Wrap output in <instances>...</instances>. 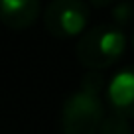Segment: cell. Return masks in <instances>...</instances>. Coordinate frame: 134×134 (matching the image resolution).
<instances>
[{
	"instance_id": "6da1fadb",
	"label": "cell",
	"mask_w": 134,
	"mask_h": 134,
	"mask_svg": "<svg viewBox=\"0 0 134 134\" xmlns=\"http://www.w3.org/2000/svg\"><path fill=\"white\" fill-rule=\"evenodd\" d=\"M126 49V36L116 24H100L87 30L77 43V59L91 71L107 69L122 57Z\"/></svg>"
},
{
	"instance_id": "7a4b0ae2",
	"label": "cell",
	"mask_w": 134,
	"mask_h": 134,
	"mask_svg": "<svg viewBox=\"0 0 134 134\" xmlns=\"http://www.w3.org/2000/svg\"><path fill=\"white\" fill-rule=\"evenodd\" d=\"M105 120V105L99 95L79 91L67 95L59 113V128L63 134H99Z\"/></svg>"
},
{
	"instance_id": "3957f363",
	"label": "cell",
	"mask_w": 134,
	"mask_h": 134,
	"mask_svg": "<svg viewBox=\"0 0 134 134\" xmlns=\"http://www.w3.org/2000/svg\"><path fill=\"white\" fill-rule=\"evenodd\" d=\"M91 8L85 0H51L43 12V26L53 38L79 36L89 24Z\"/></svg>"
},
{
	"instance_id": "277c9868",
	"label": "cell",
	"mask_w": 134,
	"mask_h": 134,
	"mask_svg": "<svg viewBox=\"0 0 134 134\" xmlns=\"http://www.w3.org/2000/svg\"><path fill=\"white\" fill-rule=\"evenodd\" d=\"M107 99L113 109L126 118H134V65L116 73L107 85Z\"/></svg>"
},
{
	"instance_id": "5b68a950",
	"label": "cell",
	"mask_w": 134,
	"mask_h": 134,
	"mask_svg": "<svg viewBox=\"0 0 134 134\" xmlns=\"http://www.w3.org/2000/svg\"><path fill=\"white\" fill-rule=\"evenodd\" d=\"M42 12L40 0H0V20L10 30H26Z\"/></svg>"
},
{
	"instance_id": "8992f818",
	"label": "cell",
	"mask_w": 134,
	"mask_h": 134,
	"mask_svg": "<svg viewBox=\"0 0 134 134\" xmlns=\"http://www.w3.org/2000/svg\"><path fill=\"white\" fill-rule=\"evenodd\" d=\"M99 134H132V128H130L126 116L118 113H110L109 116H105Z\"/></svg>"
},
{
	"instance_id": "52a82bcc",
	"label": "cell",
	"mask_w": 134,
	"mask_h": 134,
	"mask_svg": "<svg viewBox=\"0 0 134 134\" xmlns=\"http://www.w3.org/2000/svg\"><path fill=\"white\" fill-rule=\"evenodd\" d=\"M103 87H105V75L99 71H89L81 79V89L91 93V95H99L103 91Z\"/></svg>"
},
{
	"instance_id": "ba28073f",
	"label": "cell",
	"mask_w": 134,
	"mask_h": 134,
	"mask_svg": "<svg viewBox=\"0 0 134 134\" xmlns=\"http://www.w3.org/2000/svg\"><path fill=\"white\" fill-rule=\"evenodd\" d=\"M132 18H134V4L132 2H120V4L113 10V20L116 22L118 28L128 24Z\"/></svg>"
},
{
	"instance_id": "9c48e42d",
	"label": "cell",
	"mask_w": 134,
	"mask_h": 134,
	"mask_svg": "<svg viewBox=\"0 0 134 134\" xmlns=\"http://www.w3.org/2000/svg\"><path fill=\"white\" fill-rule=\"evenodd\" d=\"M91 2V6H95V8H107V6H110L113 2H116V0H89Z\"/></svg>"
},
{
	"instance_id": "30bf717a",
	"label": "cell",
	"mask_w": 134,
	"mask_h": 134,
	"mask_svg": "<svg viewBox=\"0 0 134 134\" xmlns=\"http://www.w3.org/2000/svg\"><path fill=\"white\" fill-rule=\"evenodd\" d=\"M130 46H132V49H134V32H132V38H130Z\"/></svg>"
}]
</instances>
